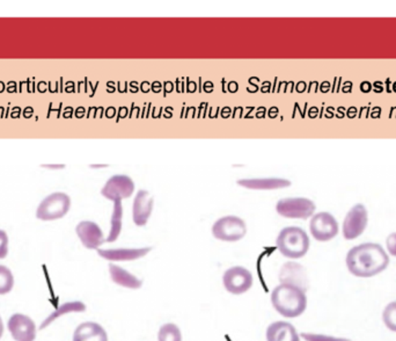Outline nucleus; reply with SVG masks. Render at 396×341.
<instances>
[{
	"label": "nucleus",
	"instance_id": "nucleus-3",
	"mask_svg": "<svg viewBox=\"0 0 396 341\" xmlns=\"http://www.w3.org/2000/svg\"><path fill=\"white\" fill-rule=\"evenodd\" d=\"M276 245L278 251L285 258L295 260L307 255L310 250V240L306 231L299 226H286L278 233Z\"/></svg>",
	"mask_w": 396,
	"mask_h": 341
},
{
	"label": "nucleus",
	"instance_id": "nucleus-23",
	"mask_svg": "<svg viewBox=\"0 0 396 341\" xmlns=\"http://www.w3.org/2000/svg\"><path fill=\"white\" fill-rule=\"evenodd\" d=\"M382 322L387 330L396 333V301L389 302L382 310Z\"/></svg>",
	"mask_w": 396,
	"mask_h": 341
},
{
	"label": "nucleus",
	"instance_id": "nucleus-7",
	"mask_svg": "<svg viewBox=\"0 0 396 341\" xmlns=\"http://www.w3.org/2000/svg\"><path fill=\"white\" fill-rule=\"evenodd\" d=\"M310 231L312 237L320 243L333 240L340 233V225L336 218L327 211H321L310 217Z\"/></svg>",
	"mask_w": 396,
	"mask_h": 341
},
{
	"label": "nucleus",
	"instance_id": "nucleus-15",
	"mask_svg": "<svg viewBox=\"0 0 396 341\" xmlns=\"http://www.w3.org/2000/svg\"><path fill=\"white\" fill-rule=\"evenodd\" d=\"M152 211H153V196L145 189H140L136 194L134 204H132L134 223L137 226H144L147 224Z\"/></svg>",
	"mask_w": 396,
	"mask_h": 341
},
{
	"label": "nucleus",
	"instance_id": "nucleus-11",
	"mask_svg": "<svg viewBox=\"0 0 396 341\" xmlns=\"http://www.w3.org/2000/svg\"><path fill=\"white\" fill-rule=\"evenodd\" d=\"M8 327L15 341H34L36 339V325L28 316L14 314L8 319Z\"/></svg>",
	"mask_w": 396,
	"mask_h": 341
},
{
	"label": "nucleus",
	"instance_id": "nucleus-2",
	"mask_svg": "<svg viewBox=\"0 0 396 341\" xmlns=\"http://www.w3.org/2000/svg\"><path fill=\"white\" fill-rule=\"evenodd\" d=\"M273 309L285 318H298L306 311V292L291 285L280 283L270 296Z\"/></svg>",
	"mask_w": 396,
	"mask_h": 341
},
{
	"label": "nucleus",
	"instance_id": "nucleus-24",
	"mask_svg": "<svg viewBox=\"0 0 396 341\" xmlns=\"http://www.w3.org/2000/svg\"><path fill=\"white\" fill-rule=\"evenodd\" d=\"M14 287V277L11 270L4 265H0V295H6L11 292Z\"/></svg>",
	"mask_w": 396,
	"mask_h": 341
},
{
	"label": "nucleus",
	"instance_id": "nucleus-19",
	"mask_svg": "<svg viewBox=\"0 0 396 341\" xmlns=\"http://www.w3.org/2000/svg\"><path fill=\"white\" fill-rule=\"evenodd\" d=\"M108 333L95 322L80 324L73 332V341H108Z\"/></svg>",
	"mask_w": 396,
	"mask_h": 341
},
{
	"label": "nucleus",
	"instance_id": "nucleus-17",
	"mask_svg": "<svg viewBox=\"0 0 396 341\" xmlns=\"http://www.w3.org/2000/svg\"><path fill=\"white\" fill-rule=\"evenodd\" d=\"M238 185L241 187L255 191H271L291 186V181L283 178H251V179H239Z\"/></svg>",
	"mask_w": 396,
	"mask_h": 341
},
{
	"label": "nucleus",
	"instance_id": "nucleus-1",
	"mask_svg": "<svg viewBox=\"0 0 396 341\" xmlns=\"http://www.w3.org/2000/svg\"><path fill=\"white\" fill-rule=\"evenodd\" d=\"M345 263L349 273L355 278H374L387 270L389 255L380 244H359L349 250Z\"/></svg>",
	"mask_w": 396,
	"mask_h": 341
},
{
	"label": "nucleus",
	"instance_id": "nucleus-18",
	"mask_svg": "<svg viewBox=\"0 0 396 341\" xmlns=\"http://www.w3.org/2000/svg\"><path fill=\"white\" fill-rule=\"evenodd\" d=\"M109 275L112 281L122 288L137 290L143 287V281L116 263H109Z\"/></svg>",
	"mask_w": 396,
	"mask_h": 341
},
{
	"label": "nucleus",
	"instance_id": "nucleus-6",
	"mask_svg": "<svg viewBox=\"0 0 396 341\" xmlns=\"http://www.w3.org/2000/svg\"><path fill=\"white\" fill-rule=\"evenodd\" d=\"M317 206L306 198H285L277 202V214L282 217L307 220L314 215Z\"/></svg>",
	"mask_w": 396,
	"mask_h": 341
},
{
	"label": "nucleus",
	"instance_id": "nucleus-14",
	"mask_svg": "<svg viewBox=\"0 0 396 341\" xmlns=\"http://www.w3.org/2000/svg\"><path fill=\"white\" fill-rule=\"evenodd\" d=\"M152 251V248H99L97 253L105 260L110 263H127V261H136L139 259L144 258Z\"/></svg>",
	"mask_w": 396,
	"mask_h": 341
},
{
	"label": "nucleus",
	"instance_id": "nucleus-27",
	"mask_svg": "<svg viewBox=\"0 0 396 341\" xmlns=\"http://www.w3.org/2000/svg\"><path fill=\"white\" fill-rule=\"evenodd\" d=\"M386 250L389 255L396 258V233H393L386 239Z\"/></svg>",
	"mask_w": 396,
	"mask_h": 341
},
{
	"label": "nucleus",
	"instance_id": "nucleus-21",
	"mask_svg": "<svg viewBox=\"0 0 396 341\" xmlns=\"http://www.w3.org/2000/svg\"><path fill=\"white\" fill-rule=\"evenodd\" d=\"M123 207L122 201H115L114 202V210H112V218H110V231L106 243H114L120 237L122 226H123Z\"/></svg>",
	"mask_w": 396,
	"mask_h": 341
},
{
	"label": "nucleus",
	"instance_id": "nucleus-22",
	"mask_svg": "<svg viewBox=\"0 0 396 341\" xmlns=\"http://www.w3.org/2000/svg\"><path fill=\"white\" fill-rule=\"evenodd\" d=\"M158 341H182V332L174 322H166L159 329Z\"/></svg>",
	"mask_w": 396,
	"mask_h": 341
},
{
	"label": "nucleus",
	"instance_id": "nucleus-13",
	"mask_svg": "<svg viewBox=\"0 0 396 341\" xmlns=\"http://www.w3.org/2000/svg\"><path fill=\"white\" fill-rule=\"evenodd\" d=\"M75 233L82 245L88 250H99L106 243L101 228L92 221H82L77 225Z\"/></svg>",
	"mask_w": 396,
	"mask_h": 341
},
{
	"label": "nucleus",
	"instance_id": "nucleus-5",
	"mask_svg": "<svg viewBox=\"0 0 396 341\" xmlns=\"http://www.w3.org/2000/svg\"><path fill=\"white\" fill-rule=\"evenodd\" d=\"M71 208V199L68 194L57 191L48 195L38 206L36 217L41 221H55L64 217Z\"/></svg>",
	"mask_w": 396,
	"mask_h": 341
},
{
	"label": "nucleus",
	"instance_id": "nucleus-16",
	"mask_svg": "<svg viewBox=\"0 0 396 341\" xmlns=\"http://www.w3.org/2000/svg\"><path fill=\"white\" fill-rule=\"evenodd\" d=\"M267 341H301L300 334L291 322H271L267 329Z\"/></svg>",
	"mask_w": 396,
	"mask_h": 341
},
{
	"label": "nucleus",
	"instance_id": "nucleus-4",
	"mask_svg": "<svg viewBox=\"0 0 396 341\" xmlns=\"http://www.w3.org/2000/svg\"><path fill=\"white\" fill-rule=\"evenodd\" d=\"M246 233V222L234 215L221 217L212 225L213 237L221 242L236 243L243 239Z\"/></svg>",
	"mask_w": 396,
	"mask_h": 341
},
{
	"label": "nucleus",
	"instance_id": "nucleus-9",
	"mask_svg": "<svg viewBox=\"0 0 396 341\" xmlns=\"http://www.w3.org/2000/svg\"><path fill=\"white\" fill-rule=\"evenodd\" d=\"M369 224V213L367 207L358 203L349 210L342 226L343 237L347 240L357 239L365 233Z\"/></svg>",
	"mask_w": 396,
	"mask_h": 341
},
{
	"label": "nucleus",
	"instance_id": "nucleus-20",
	"mask_svg": "<svg viewBox=\"0 0 396 341\" xmlns=\"http://www.w3.org/2000/svg\"><path fill=\"white\" fill-rule=\"evenodd\" d=\"M86 310V305L80 302V301H75V302H66V303L62 304L56 311H53L51 315L49 316L48 318L45 319L41 324L40 329L45 330V327L51 325L55 320L60 318L62 316L68 315V314H75V312H82Z\"/></svg>",
	"mask_w": 396,
	"mask_h": 341
},
{
	"label": "nucleus",
	"instance_id": "nucleus-12",
	"mask_svg": "<svg viewBox=\"0 0 396 341\" xmlns=\"http://www.w3.org/2000/svg\"><path fill=\"white\" fill-rule=\"evenodd\" d=\"M278 279H280V283L295 285L305 292H307L310 288L308 274L305 267L300 263H286L283 265V267L280 268Z\"/></svg>",
	"mask_w": 396,
	"mask_h": 341
},
{
	"label": "nucleus",
	"instance_id": "nucleus-28",
	"mask_svg": "<svg viewBox=\"0 0 396 341\" xmlns=\"http://www.w3.org/2000/svg\"><path fill=\"white\" fill-rule=\"evenodd\" d=\"M3 334H4V324H3V319L0 317V339L3 337Z\"/></svg>",
	"mask_w": 396,
	"mask_h": 341
},
{
	"label": "nucleus",
	"instance_id": "nucleus-10",
	"mask_svg": "<svg viewBox=\"0 0 396 341\" xmlns=\"http://www.w3.org/2000/svg\"><path fill=\"white\" fill-rule=\"evenodd\" d=\"M135 191V183L130 176L125 174H117L108 179L101 189L102 196L110 200L112 202L122 201L130 198Z\"/></svg>",
	"mask_w": 396,
	"mask_h": 341
},
{
	"label": "nucleus",
	"instance_id": "nucleus-25",
	"mask_svg": "<svg viewBox=\"0 0 396 341\" xmlns=\"http://www.w3.org/2000/svg\"><path fill=\"white\" fill-rule=\"evenodd\" d=\"M300 338L305 341H352L350 338L336 337L330 334L312 333V332L300 333Z\"/></svg>",
	"mask_w": 396,
	"mask_h": 341
},
{
	"label": "nucleus",
	"instance_id": "nucleus-26",
	"mask_svg": "<svg viewBox=\"0 0 396 341\" xmlns=\"http://www.w3.org/2000/svg\"><path fill=\"white\" fill-rule=\"evenodd\" d=\"M8 255V236L4 230H0V259H5Z\"/></svg>",
	"mask_w": 396,
	"mask_h": 341
},
{
	"label": "nucleus",
	"instance_id": "nucleus-8",
	"mask_svg": "<svg viewBox=\"0 0 396 341\" xmlns=\"http://www.w3.org/2000/svg\"><path fill=\"white\" fill-rule=\"evenodd\" d=\"M253 285H254L253 274L243 266L231 267L223 275V285L225 290L236 296L246 294L248 290H251Z\"/></svg>",
	"mask_w": 396,
	"mask_h": 341
}]
</instances>
